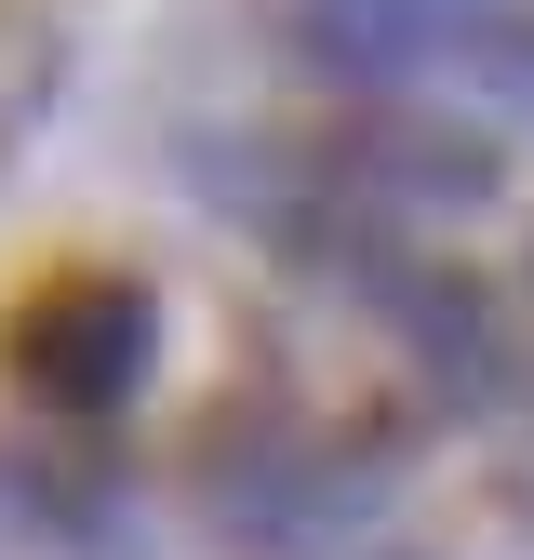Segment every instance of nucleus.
Here are the masks:
<instances>
[{
  "label": "nucleus",
  "mask_w": 534,
  "mask_h": 560,
  "mask_svg": "<svg viewBox=\"0 0 534 560\" xmlns=\"http://www.w3.org/2000/svg\"><path fill=\"white\" fill-rule=\"evenodd\" d=\"M361 560H415V547H361Z\"/></svg>",
  "instance_id": "nucleus-3"
},
{
  "label": "nucleus",
  "mask_w": 534,
  "mask_h": 560,
  "mask_svg": "<svg viewBox=\"0 0 534 560\" xmlns=\"http://www.w3.org/2000/svg\"><path fill=\"white\" fill-rule=\"evenodd\" d=\"M0 374H14V400L40 428H107L161 374V294L134 267H94V254L54 267L0 307Z\"/></svg>",
  "instance_id": "nucleus-1"
},
{
  "label": "nucleus",
  "mask_w": 534,
  "mask_h": 560,
  "mask_svg": "<svg viewBox=\"0 0 534 560\" xmlns=\"http://www.w3.org/2000/svg\"><path fill=\"white\" fill-rule=\"evenodd\" d=\"M521 400H534V254H521Z\"/></svg>",
  "instance_id": "nucleus-2"
}]
</instances>
